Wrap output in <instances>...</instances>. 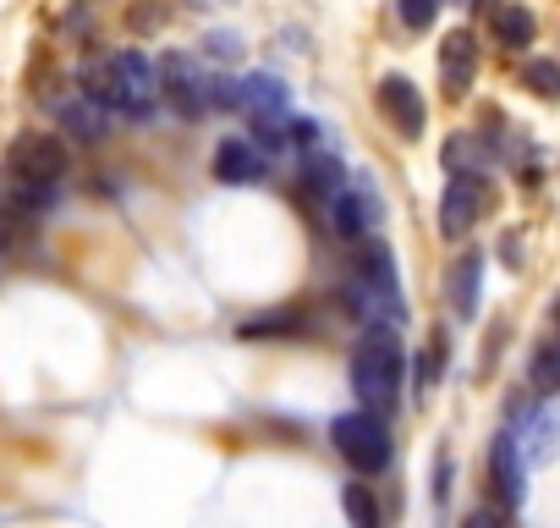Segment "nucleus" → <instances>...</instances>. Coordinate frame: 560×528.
I'll return each instance as SVG.
<instances>
[{"label": "nucleus", "instance_id": "f257e3e1", "mask_svg": "<svg viewBox=\"0 0 560 528\" xmlns=\"http://www.w3.org/2000/svg\"><path fill=\"white\" fill-rule=\"evenodd\" d=\"M83 94L100 100L105 111L127 116V122H143L160 105V72L143 50H110L83 72Z\"/></svg>", "mask_w": 560, "mask_h": 528}, {"label": "nucleus", "instance_id": "f03ea898", "mask_svg": "<svg viewBox=\"0 0 560 528\" xmlns=\"http://www.w3.org/2000/svg\"><path fill=\"white\" fill-rule=\"evenodd\" d=\"M401 369H407V353H401L396 325H363V342H358V353H352V391L363 397V413L396 408V397H401Z\"/></svg>", "mask_w": 560, "mask_h": 528}, {"label": "nucleus", "instance_id": "7ed1b4c3", "mask_svg": "<svg viewBox=\"0 0 560 528\" xmlns=\"http://www.w3.org/2000/svg\"><path fill=\"white\" fill-rule=\"evenodd\" d=\"M330 446L358 468V473H385L390 468V429H385V418L380 413H341L336 424H330Z\"/></svg>", "mask_w": 560, "mask_h": 528}, {"label": "nucleus", "instance_id": "20e7f679", "mask_svg": "<svg viewBox=\"0 0 560 528\" xmlns=\"http://www.w3.org/2000/svg\"><path fill=\"white\" fill-rule=\"evenodd\" d=\"M319 209H325V220H330V231H336L341 242H363V237H374V226L385 220V204H380L374 182H369V176H352V171H347V182H341Z\"/></svg>", "mask_w": 560, "mask_h": 528}, {"label": "nucleus", "instance_id": "39448f33", "mask_svg": "<svg viewBox=\"0 0 560 528\" xmlns=\"http://www.w3.org/2000/svg\"><path fill=\"white\" fill-rule=\"evenodd\" d=\"M7 171L23 176V182H39V187H61L67 171H72V149L56 133H23L7 154Z\"/></svg>", "mask_w": 560, "mask_h": 528}, {"label": "nucleus", "instance_id": "423d86ee", "mask_svg": "<svg viewBox=\"0 0 560 528\" xmlns=\"http://www.w3.org/2000/svg\"><path fill=\"white\" fill-rule=\"evenodd\" d=\"M203 67L192 61V56H165L160 61V100H171V111L182 116V122H198L209 105H203Z\"/></svg>", "mask_w": 560, "mask_h": 528}, {"label": "nucleus", "instance_id": "0eeeda50", "mask_svg": "<svg viewBox=\"0 0 560 528\" xmlns=\"http://www.w3.org/2000/svg\"><path fill=\"white\" fill-rule=\"evenodd\" d=\"M380 111L396 122L401 138H423V127H429V105H423L412 78H385L380 83Z\"/></svg>", "mask_w": 560, "mask_h": 528}, {"label": "nucleus", "instance_id": "6e6552de", "mask_svg": "<svg viewBox=\"0 0 560 528\" xmlns=\"http://www.w3.org/2000/svg\"><path fill=\"white\" fill-rule=\"evenodd\" d=\"M483 215V182L478 176H451L445 182V198H440V231L456 242L472 231V220Z\"/></svg>", "mask_w": 560, "mask_h": 528}, {"label": "nucleus", "instance_id": "1a4fd4ad", "mask_svg": "<svg viewBox=\"0 0 560 528\" xmlns=\"http://www.w3.org/2000/svg\"><path fill=\"white\" fill-rule=\"evenodd\" d=\"M472 78H478V45H472L467 28H456V34H445V45H440V83H445V100H467Z\"/></svg>", "mask_w": 560, "mask_h": 528}, {"label": "nucleus", "instance_id": "9d476101", "mask_svg": "<svg viewBox=\"0 0 560 528\" xmlns=\"http://www.w3.org/2000/svg\"><path fill=\"white\" fill-rule=\"evenodd\" d=\"M287 100H292V89L280 83L275 72H253V78H236V111H247L253 122L287 116Z\"/></svg>", "mask_w": 560, "mask_h": 528}, {"label": "nucleus", "instance_id": "9b49d317", "mask_svg": "<svg viewBox=\"0 0 560 528\" xmlns=\"http://www.w3.org/2000/svg\"><path fill=\"white\" fill-rule=\"evenodd\" d=\"M56 122H61V133H72L78 144H105V138H110V111H105L100 100H89L83 89L56 105Z\"/></svg>", "mask_w": 560, "mask_h": 528}, {"label": "nucleus", "instance_id": "f8f14e48", "mask_svg": "<svg viewBox=\"0 0 560 528\" xmlns=\"http://www.w3.org/2000/svg\"><path fill=\"white\" fill-rule=\"evenodd\" d=\"M489 473H494L500 506L516 512V506H522V446H516V429L494 435V446H489Z\"/></svg>", "mask_w": 560, "mask_h": 528}, {"label": "nucleus", "instance_id": "ddd939ff", "mask_svg": "<svg viewBox=\"0 0 560 528\" xmlns=\"http://www.w3.org/2000/svg\"><path fill=\"white\" fill-rule=\"evenodd\" d=\"M214 176H220L225 187H247V182H264V176H269V160H264L247 138H225V144L214 149Z\"/></svg>", "mask_w": 560, "mask_h": 528}, {"label": "nucleus", "instance_id": "4468645a", "mask_svg": "<svg viewBox=\"0 0 560 528\" xmlns=\"http://www.w3.org/2000/svg\"><path fill=\"white\" fill-rule=\"evenodd\" d=\"M347 182V160L336 154V149H319V154H303V176H298V187H303V198H314V204H325L336 187Z\"/></svg>", "mask_w": 560, "mask_h": 528}, {"label": "nucleus", "instance_id": "2eb2a0df", "mask_svg": "<svg viewBox=\"0 0 560 528\" xmlns=\"http://www.w3.org/2000/svg\"><path fill=\"white\" fill-rule=\"evenodd\" d=\"M478 298H483V253H462L456 271H451V309H456V320H472Z\"/></svg>", "mask_w": 560, "mask_h": 528}, {"label": "nucleus", "instance_id": "dca6fc26", "mask_svg": "<svg viewBox=\"0 0 560 528\" xmlns=\"http://www.w3.org/2000/svg\"><path fill=\"white\" fill-rule=\"evenodd\" d=\"M242 342H275V336H308V314L303 309H275V314H258V320H242L236 325Z\"/></svg>", "mask_w": 560, "mask_h": 528}, {"label": "nucleus", "instance_id": "f3484780", "mask_svg": "<svg viewBox=\"0 0 560 528\" xmlns=\"http://www.w3.org/2000/svg\"><path fill=\"white\" fill-rule=\"evenodd\" d=\"M533 34H538V23H533V12L522 7V0H500L494 7V39L505 50H522V45H533Z\"/></svg>", "mask_w": 560, "mask_h": 528}, {"label": "nucleus", "instance_id": "a211bd4d", "mask_svg": "<svg viewBox=\"0 0 560 528\" xmlns=\"http://www.w3.org/2000/svg\"><path fill=\"white\" fill-rule=\"evenodd\" d=\"M483 165H489V149L478 144V133H456L445 144V171L451 176H483Z\"/></svg>", "mask_w": 560, "mask_h": 528}, {"label": "nucleus", "instance_id": "6ab92c4d", "mask_svg": "<svg viewBox=\"0 0 560 528\" xmlns=\"http://www.w3.org/2000/svg\"><path fill=\"white\" fill-rule=\"evenodd\" d=\"M341 512L352 528H380V501L369 484H341Z\"/></svg>", "mask_w": 560, "mask_h": 528}, {"label": "nucleus", "instance_id": "aec40b11", "mask_svg": "<svg viewBox=\"0 0 560 528\" xmlns=\"http://www.w3.org/2000/svg\"><path fill=\"white\" fill-rule=\"evenodd\" d=\"M522 83H527L538 100L555 105V100H560V61H527V67H522Z\"/></svg>", "mask_w": 560, "mask_h": 528}, {"label": "nucleus", "instance_id": "412c9836", "mask_svg": "<svg viewBox=\"0 0 560 528\" xmlns=\"http://www.w3.org/2000/svg\"><path fill=\"white\" fill-rule=\"evenodd\" d=\"M440 375H445V336H434V342L418 353V397H429V391L440 386Z\"/></svg>", "mask_w": 560, "mask_h": 528}, {"label": "nucleus", "instance_id": "4be33fe9", "mask_svg": "<svg viewBox=\"0 0 560 528\" xmlns=\"http://www.w3.org/2000/svg\"><path fill=\"white\" fill-rule=\"evenodd\" d=\"M533 386L538 391H560V342H544L533 353Z\"/></svg>", "mask_w": 560, "mask_h": 528}, {"label": "nucleus", "instance_id": "5701e85b", "mask_svg": "<svg viewBox=\"0 0 560 528\" xmlns=\"http://www.w3.org/2000/svg\"><path fill=\"white\" fill-rule=\"evenodd\" d=\"M440 7H445V0H396V12H401V23H407L412 34H423V28H434V18H440Z\"/></svg>", "mask_w": 560, "mask_h": 528}, {"label": "nucleus", "instance_id": "b1692460", "mask_svg": "<svg viewBox=\"0 0 560 528\" xmlns=\"http://www.w3.org/2000/svg\"><path fill=\"white\" fill-rule=\"evenodd\" d=\"M203 105H209V111H236V78L209 72V78H203Z\"/></svg>", "mask_w": 560, "mask_h": 528}, {"label": "nucleus", "instance_id": "393cba45", "mask_svg": "<svg viewBox=\"0 0 560 528\" xmlns=\"http://www.w3.org/2000/svg\"><path fill=\"white\" fill-rule=\"evenodd\" d=\"M555 429H560L555 418H538V424H533V440H527V446L516 440V446H522V457H533V462H538V457H549V451H555Z\"/></svg>", "mask_w": 560, "mask_h": 528}, {"label": "nucleus", "instance_id": "a878e982", "mask_svg": "<svg viewBox=\"0 0 560 528\" xmlns=\"http://www.w3.org/2000/svg\"><path fill=\"white\" fill-rule=\"evenodd\" d=\"M203 56H209V61H214V56H220V61H236V56H242V39H236V34H209V39H203Z\"/></svg>", "mask_w": 560, "mask_h": 528}, {"label": "nucleus", "instance_id": "bb28decb", "mask_svg": "<svg viewBox=\"0 0 560 528\" xmlns=\"http://www.w3.org/2000/svg\"><path fill=\"white\" fill-rule=\"evenodd\" d=\"M462 528H505V517H500V512H489V506H483V512H472V517H467V523H462Z\"/></svg>", "mask_w": 560, "mask_h": 528}, {"label": "nucleus", "instance_id": "cd10ccee", "mask_svg": "<svg viewBox=\"0 0 560 528\" xmlns=\"http://www.w3.org/2000/svg\"><path fill=\"white\" fill-rule=\"evenodd\" d=\"M445 490H451V457H440L434 468V501H445Z\"/></svg>", "mask_w": 560, "mask_h": 528}]
</instances>
